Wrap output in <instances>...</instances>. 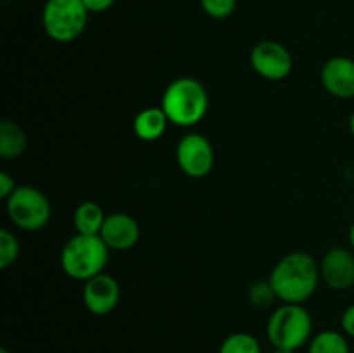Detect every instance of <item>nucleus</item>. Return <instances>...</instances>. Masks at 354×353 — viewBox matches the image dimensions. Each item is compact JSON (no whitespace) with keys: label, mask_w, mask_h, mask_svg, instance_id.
I'll return each mask as SVG.
<instances>
[{"label":"nucleus","mask_w":354,"mask_h":353,"mask_svg":"<svg viewBox=\"0 0 354 353\" xmlns=\"http://www.w3.org/2000/svg\"><path fill=\"white\" fill-rule=\"evenodd\" d=\"M320 279L317 260L310 253L294 251L273 266L268 280L280 301L303 305L313 296Z\"/></svg>","instance_id":"nucleus-1"},{"label":"nucleus","mask_w":354,"mask_h":353,"mask_svg":"<svg viewBox=\"0 0 354 353\" xmlns=\"http://www.w3.org/2000/svg\"><path fill=\"white\" fill-rule=\"evenodd\" d=\"M162 111L169 123L189 128L199 123L209 107V96L203 83L196 78H176L166 87L161 99Z\"/></svg>","instance_id":"nucleus-2"},{"label":"nucleus","mask_w":354,"mask_h":353,"mask_svg":"<svg viewBox=\"0 0 354 353\" xmlns=\"http://www.w3.org/2000/svg\"><path fill=\"white\" fill-rule=\"evenodd\" d=\"M109 251L100 235L76 234L62 248L61 266L69 279L86 282L104 272Z\"/></svg>","instance_id":"nucleus-3"},{"label":"nucleus","mask_w":354,"mask_h":353,"mask_svg":"<svg viewBox=\"0 0 354 353\" xmlns=\"http://www.w3.org/2000/svg\"><path fill=\"white\" fill-rule=\"evenodd\" d=\"M313 331L310 311L299 303H283L277 308L266 325V334L275 348L292 350L304 345Z\"/></svg>","instance_id":"nucleus-4"},{"label":"nucleus","mask_w":354,"mask_h":353,"mask_svg":"<svg viewBox=\"0 0 354 353\" xmlns=\"http://www.w3.org/2000/svg\"><path fill=\"white\" fill-rule=\"evenodd\" d=\"M88 14L83 0H47L41 10V26L54 42L69 44L85 31Z\"/></svg>","instance_id":"nucleus-5"},{"label":"nucleus","mask_w":354,"mask_h":353,"mask_svg":"<svg viewBox=\"0 0 354 353\" xmlns=\"http://www.w3.org/2000/svg\"><path fill=\"white\" fill-rule=\"evenodd\" d=\"M6 210L10 221L17 228L26 232L44 228L52 215L47 196L37 187L31 185H17L9 199L6 201Z\"/></svg>","instance_id":"nucleus-6"},{"label":"nucleus","mask_w":354,"mask_h":353,"mask_svg":"<svg viewBox=\"0 0 354 353\" xmlns=\"http://www.w3.org/2000/svg\"><path fill=\"white\" fill-rule=\"evenodd\" d=\"M178 168L192 179H204L214 166V151L211 142L201 134H187L176 145Z\"/></svg>","instance_id":"nucleus-7"},{"label":"nucleus","mask_w":354,"mask_h":353,"mask_svg":"<svg viewBox=\"0 0 354 353\" xmlns=\"http://www.w3.org/2000/svg\"><path fill=\"white\" fill-rule=\"evenodd\" d=\"M251 66L259 76L272 82L287 78L292 71V55L282 44L263 40L251 52Z\"/></svg>","instance_id":"nucleus-8"},{"label":"nucleus","mask_w":354,"mask_h":353,"mask_svg":"<svg viewBox=\"0 0 354 353\" xmlns=\"http://www.w3.org/2000/svg\"><path fill=\"white\" fill-rule=\"evenodd\" d=\"M322 280L334 291H348L354 286V251L353 249L332 248L320 262Z\"/></svg>","instance_id":"nucleus-9"},{"label":"nucleus","mask_w":354,"mask_h":353,"mask_svg":"<svg viewBox=\"0 0 354 353\" xmlns=\"http://www.w3.org/2000/svg\"><path fill=\"white\" fill-rule=\"evenodd\" d=\"M120 284L109 273H99L85 282L83 303L93 315H107L120 303Z\"/></svg>","instance_id":"nucleus-10"},{"label":"nucleus","mask_w":354,"mask_h":353,"mask_svg":"<svg viewBox=\"0 0 354 353\" xmlns=\"http://www.w3.org/2000/svg\"><path fill=\"white\" fill-rule=\"evenodd\" d=\"M322 85L337 99H353L354 97V59L346 55L330 57L322 66Z\"/></svg>","instance_id":"nucleus-11"},{"label":"nucleus","mask_w":354,"mask_h":353,"mask_svg":"<svg viewBox=\"0 0 354 353\" xmlns=\"http://www.w3.org/2000/svg\"><path fill=\"white\" fill-rule=\"evenodd\" d=\"M100 237L111 251H128L140 239V225L131 215H107L100 230Z\"/></svg>","instance_id":"nucleus-12"},{"label":"nucleus","mask_w":354,"mask_h":353,"mask_svg":"<svg viewBox=\"0 0 354 353\" xmlns=\"http://www.w3.org/2000/svg\"><path fill=\"white\" fill-rule=\"evenodd\" d=\"M168 116L162 107H145L133 118V134L144 142H156L168 128Z\"/></svg>","instance_id":"nucleus-13"},{"label":"nucleus","mask_w":354,"mask_h":353,"mask_svg":"<svg viewBox=\"0 0 354 353\" xmlns=\"http://www.w3.org/2000/svg\"><path fill=\"white\" fill-rule=\"evenodd\" d=\"M106 217L107 215L104 213L102 208L93 201H85V203L78 204V208L75 210V217H73L76 234L100 235Z\"/></svg>","instance_id":"nucleus-14"},{"label":"nucleus","mask_w":354,"mask_h":353,"mask_svg":"<svg viewBox=\"0 0 354 353\" xmlns=\"http://www.w3.org/2000/svg\"><path fill=\"white\" fill-rule=\"evenodd\" d=\"M28 145V137L17 123L3 120L0 123V156L6 159L19 158Z\"/></svg>","instance_id":"nucleus-15"},{"label":"nucleus","mask_w":354,"mask_h":353,"mask_svg":"<svg viewBox=\"0 0 354 353\" xmlns=\"http://www.w3.org/2000/svg\"><path fill=\"white\" fill-rule=\"evenodd\" d=\"M308 353H349V343L342 332L322 331L311 339Z\"/></svg>","instance_id":"nucleus-16"},{"label":"nucleus","mask_w":354,"mask_h":353,"mask_svg":"<svg viewBox=\"0 0 354 353\" xmlns=\"http://www.w3.org/2000/svg\"><path fill=\"white\" fill-rule=\"evenodd\" d=\"M220 353H261V346L249 332H234L221 343Z\"/></svg>","instance_id":"nucleus-17"},{"label":"nucleus","mask_w":354,"mask_h":353,"mask_svg":"<svg viewBox=\"0 0 354 353\" xmlns=\"http://www.w3.org/2000/svg\"><path fill=\"white\" fill-rule=\"evenodd\" d=\"M19 256V241L7 228L0 230V269L7 270Z\"/></svg>","instance_id":"nucleus-18"},{"label":"nucleus","mask_w":354,"mask_h":353,"mask_svg":"<svg viewBox=\"0 0 354 353\" xmlns=\"http://www.w3.org/2000/svg\"><path fill=\"white\" fill-rule=\"evenodd\" d=\"M249 301L252 307L256 308H268L273 305V301L279 300L273 291L270 280H256L251 287H249Z\"/></svg>","instance_id":"nucleus-19"},{"label":"nucleus","mask_w":354,"mask_h":353,"mask_svg":"<svg viewBox=\"0 0 354 353\" xmlns=\"http://www.w3.org/2000/svg\"><path fill=\"white\" fill-rule=\"evenodd\" d=\"M204 12L213 19H227L234 14L237 0H199Z\"/></svg>","instance_id":"nucleus-20"},{"label":"nucleus","mask_w":354,"mask_h":353,"mask_svg":"<svg viewBox=\"0 0 354 353\" xmlns=\"http://www.w3.org/2000/svg\"><path fill=\"white\" fill-rule=\"evenodd\" d=\"M16 182L7 172H0V199L7 201L10 194L16 190Z\"/></svg>","instance_id":"nucleus-21"},{"label":"nucleus","mask_w":354,"mask_h":353,"mask_svg":"<svg viewBox=\"0 0 354 353\" xmlns=\"http://www.w3.org/2000/svg\"><path fill=\"white\" fill-rule=\"evenodd\" d=\"M341 325H342V331H344L346 334L354 338V303L351 307L346 308L344 314H342Z\"/></svg>","instance_id":"nucleus-22"},{"label":"nucleus","mask_w":354,"mask_h":353,"mask_svg":"<svg viewBox=\"0 0 354 353\" xmlns=\"http://www.w3.org/2000/svg\"><path fill=\"white\" fill-rule=\"evenodd\" d=\"M116 0H83L85 7L88 9V12H106L107 9L114 6Z\"/></svg>","instance_id":"nucleus-23"},{"label":"nucleus","mask_w":354,"mask_h":353,"mask_svg":"<svg viewBox=\"0 0 354 353\" xmlns=\"http://www.w3.org/2000/svg\"><path fill=\"white\" fill-rule=\"evenodd\" d=\"M349 244H351V249L354 251V221H353L351 228H349Z\"/></svg>","instance_id":"nucleus-24"},{"label":"nucleus","mask_w":354,"mask_h":353,"mask_svg":"<svg viewBox=\"0 0 354 353\" xmlns=\"http://www.w3.org/2000/svg\"><path fill=\"white\" fill-rule=\"evenodd\" d=\"M349 130H351V135L354 137V111H353L351 118H349Z\"/></svg>","instance_id":"nucleus-25"},{"label":"nucleus","mask_w":354,"mask_h":353,"mask_svg":"<svg viewBox=\"0 0 354 353\" xmlns=\"http://www.w3.org/2000/svg\"><path fill=\"white\" fill-rule=\"evenodd\" d=\"M272 353H296V352H292V350H282V348H275V350H273Z\"/></svg>","instance_id":"nucleus-26"},{"label":"nucleus","mask_w":354,"mask_h":353,"mask_svg":"<svg viewBox=\"0 0 354 353\" xmlns=\"http://www.w3.org/2000/svg\"><path fill=\"white\" fill-rule=\"evenodd\" d=\"M0 353H10V352H9V350H6V348H2V350H0Z\"/></svg>","instance_id":"nucleus-27"}]
</instances>
